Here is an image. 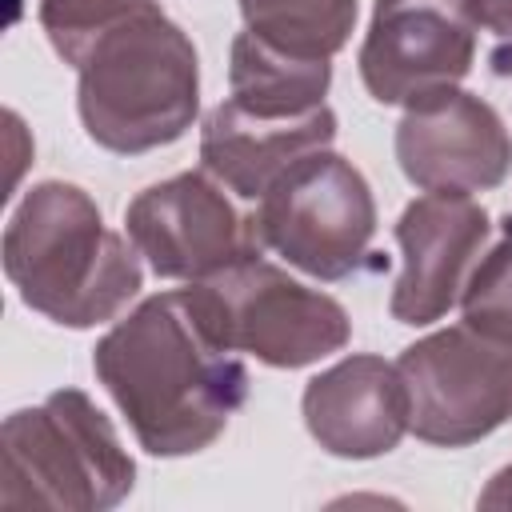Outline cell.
Masks as SVG:
<instances>
[{
  "instance_id": "13",
  "label": "cell",
  "mask_w": 512,
  "mask_h": 512,
  "mask_svg": "<svg viewBox=\"0 0 512 512\" xmlns=\"http://www.w3.org/2000/svg\"><path fill=\"white\" fill-rule=\"evenodd\" d=\"M336 112L324 104L304 116H256L220 100L200 124V164L240 200H260L300 156L332 148Z\"/></svg>"
},
{
  "instance_id": "18",
  "label": "cell",
  "mask_w": 512,
  "mask_h": 512,
  "mask_svg": "<svg viewBox=\"0 0 512 512\" xmlns=\"http://www.w3.org/2000/svg\"><path fill=\"white\" fill-rule=\"evenodd\" d=\"M476 24L484 32H492L496 40V52H492V64L500 76L512 72V0H468Z\"/></svg>"
},
{
  "instance_id": "3",
  "label": "cell",
  "mask_w": 512,
  "mask_h": 512,
  "mask_svg": "<svg viewBox=\"0 0 512 512\" xmlns=\"http://www.w3.org/2000/svg\"><path fill=\"white\" fill-rule=\"evenodd\" d=\"M84 132L120 156L176 144L200 112V60L156 0L108 28L76 64Z\"/></svg>"
},
{
  "instance_id": "11",
  "label": "cell",
  "mask_w": 512,
  "mask_h": 512,
  "mask_svg": "<svg viewBox=\"0 0 512 512\" xmlns=\"http://www.w3.org/2000/svg\"><path fill=\"white\" fill-rule=\"evenodd\" d=\"M492 240V216L464 192H424L396 220L400 276L388 296V312L400 324L424 328L444 320Z\"/></svg>"
},
{
  "instance_id": "1",
  "label": "cell",
  "mask_w": 512,
  "mask_h": 512,
  "mask_svg": "<svg viewBox=\"0 0 512 512\" xmlns=\"http://www.w3.org/2000/svg\"><path fill=\"white\" fill-rule=\"evenodd\" d=\"M92 372L148 456H192L224 436L248 400V368L216 348L180 292H156L116 320Z\"/></svg>"
},
{
  "instance_id": "14",
  "label": "cell",
  "mask_w": 512,
  "mask_h": 512,
  "mask_svg": "<svg viewBox=\"0 0 512 512\" xmlns=\"http://www.w3.org/2000/svg\"><path fill=\"white\" fill-rule=\"evenodd\" d=\"M228 100L256 116H304L324 108L332 60L288 56L252 32H240L228 52Z\"/></svg>"
},
{
  "instance_id": "8",
  "label": "cell",
  "mask_w": 512,
  "mask_h": 512,
  "mask_svg": "<svg viewBox=\"0 0 512 512\" xmlns=\"http://www.w3.org/2000/svg\"><path fill=\"white\" fill-rule=\"evenodd\" d=\"M124 232L160 280H204L236 260L260 256L256 220L240 216L208 172L148 184L124 208Z\"/></svg>"
},
{
  "instance_id": "6",
  "label": "cell",
  "mask_w": 512,
  "mask_h": 512,
  "mask_svg": "<svg viewBox=\"0 0 512 512\" xmlns=\"http://www.w3.org/2000/svg\"><path fill=\"white\" fill-rule=\"evenodd\" d=\"M256 236L316 280H348L368 260L376 200L364 172L332 148L300 156L260 200Z\"/></svg>"
},
{
  "instance_id": "5",
  "label": "cell",
  "mask_w": 512,
  "mask_h": 512,
  "mask_svg": "<svg viewBox=\"0 0 512 512\" xmlns=\"http://www.w3.org/2000/svg\"><path fill=\"white\" fill-rule=\"evenodd\" d=\"M180 296L216 348L256 356L268 368H308L352 340V320L340 300L260 256L188 280Z\"/></svg>"
},
{
  "instance_id": "16",
  "label": "cell",
  "mask_w": 512,
  "mask_h": 512,
  "mask_svg": "<svg viewBox=\"0 0 512 512\" xmlns=\"http://www.w3.org/2000/svg\"><path fill=\"white\" fill-rule=\"evenodd\" d=\"M148 0H40V28L64 64H80L84 52Z\"/></svg>"
},
{
  "instance_id": "4",
  "label": "cell",
  "mask_w": 512,
  "mask_h": 512,
  "mask_svg": "<svg viewBox=\"0 0 512 512\" xmlns=\"http://www.w3.org/2000/svg\"><path fill=\"white\" fill-rule=\"evenodd\" d=\"M4 508L108 512L136 484V460L112 420L80 388H56L36 408H16L0 432Z\"/></svg>"
},
{
  "instance_id": "10",
  "label": "cell",
  "mask_w": 512,
  "mask_h": 512,
  "mask_svg": "<svg viewBox=\"0 0 512 512\" xmlns=\"http://www.w3.org/2000/svg\"><path fill=\"white\" fill-rule=\"evenodd\" d=\"M396 164L420 192H488L512 176V136L476 92L440 88L412 100L396 124Z\"/></svg>"
},
{
  "instance_id": "2",
  "label": "cell",
  "mask_w": 512,
  "mask_h": 512,
  "mask_svg": "<svg viewBox=\"0 0 512 512\" xmlns=\"http://www.w3.org/2000/svg\"><path fill=\"white\" fill-rule=\"evenodd\" d=\"M4 276L20 300L64 328L116 320L144 284L140 252L112 232L96 200L68 180H40L4 228Z\"/></svg>"
},
{
  "instance_id": "19",
  "label": "cell",
  "mask_w": 512,
  "mask_h": 512,
  "mask_svg": "<svg viewBox=\"0 0 512 512\" xmlns=\"http://www.w3.org/2000/svg\"><path fill=\"white\" fill-rule=\"evenodd\" d=\"M480 508H512V464H504L480 492Z\"/></svg>"
},
{
  "instance_id": "9",
  "label": "cell",
  "mask_w": 512,
  "mask_h": 512,
  "mask_svg": "<svg viewBox=\"0 0 512 512\" xmlns=\"http://www.w3.org/2000/svg\"><path fill=\"white\" fill-rule=\"evenodd\" d=\"M468 0H376L360 44V80L376 104H412L456 88L476 64Z\"/></svg>"
},
{
  "instance_id": "17",
  "label": "cell",
  "mask_w": 512,
  "mask_h": 512,
  "mask_svg": "<svg viewBox=\"0 0 512 512\" xmlns=\"http://www.w3.org/2000/svg\"><path fill=\"white\" fill-rule=\"evenodd\" d=\"M460 308H464V320L512 336V212L504 216L500 232L488 240L484 256L476 260L464 284Z\"/></svg>"
},
{
  "instance_id": "15",
  "label": "cell",
  "mask_w": 512,
  "mask_h": 512,
  "mask_svg": "<svg viewBox=\"0 0 512 512\" xmlns=\"http://www.w3.org/2000/svg\"><path fill=\"white\" fill-rule=\"evenodd\" d=\"M356 12L360 0H240L244 32L304 60H332L352 40Z\"/></svg>"
},
{
  "instance_id": "12",
  "label": "cell",
  "mask_w": 512,
  "mask_h": 512,
  "mask_svg": "<svg viewBox=\"0 0 512 512\" xmlns=\"http://www.w3.org/2000/svg\"><path fill=\"white\" fill-rule=\"evenodd\" d=\"M300 412L328 456L376 460L408 432V388L384 356L352 352L304 384Z\"/></svg>"
},
{
  "instance_id": "7",
  "label": "cell",
  "mask_w": 512,
  "mask_h": 512,
  "mask_svg": "<svg viewBox=\"0 0 512 512\" xmlns=\"http://www.w3.org/2000/svg\"><path fill=\"white\" fill-rule=\"evenodd\" d=\"M408 388V432L436 448H468L512 420V336L456 320L396 360Z\"/></svg>"
}]
</instances>
